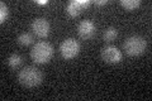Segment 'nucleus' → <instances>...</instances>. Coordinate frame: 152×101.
<instances>
[{
  "mask_svg": "<svg viewBox=\"0 0 152 101\" xmlns=\"http://www.w3.org/2000/svg\"><path fill=\"white\" fill-rule=\"evenodd\" d=\"M102 58L107 63L115 65L122 60V52L115 46H107L102 49Z\"/></svg>",
  "mask_w": 152,
  "mask_h": 101,
  "instance_id": "obj_5",
  "label": "nucleus"
},
{
  "mask_svg": "<svg viewBox=\"0 0 152 101\" xmlns=\"http://www.w3.org/2000/svg\"><path fill=\"white\" fill-rule=\"evenodd\" d=\"M8 17H9V9L7 7V4L1 1L0 3V22L4 23L8 19Z\"/></svg>",
  "mask_w": 152,
  "mask_h": 101,
  "instance_id": "obj_13",
  "label": "nucleus"
},
{
  "mask_svg": "<svg viewBox=\"0 0 152 101\" xmlns=\"http://www.w3.org/2000/svg\"><path fill=\"white\" fill-rule=\"evenodd\" d=\"M50 23L46 18H36L32 23V31L38 38H46L50 34Z\"/></svg>",
  "mask_w": 152,
  "mask_h": 101,
  "instance_id": "obj_6",
  "label": "nucleus"
},
{
  "mask_svg": "<svg viewBox=\"0 0 152 101\" xmlns=\"http://www.w3.org/2000/svg\"><path fill=\"white\" fill-rule=\"evenodd\" d=\"M18 43L22 46H29L33 43V36L28 32L22 33V34L18 36Z\"/></svg>",
  "mask_w": 152,
  "mask_h": 101,
  "instance_id": "obj_12",
  "label": "nucleus"
},
{
  "mask_svg": "<svg viewBox=\"0 0 152 101\" xmlns=\"http://www.w3.org/2000/svg\"><path fill=\"white\" fill-rule=\"evenodd\" d=\"M60 52H61V56H62L65 60L75 58V57L79 54V52H80L79 42L76 41L75 38H67V39H65L62 43H61Z\"/></svg>",
  "mask_w": 152,
  "mask_h": 101,
  "instance_id": "obj_4",
  "label": "nucleus"
},
{
  "mask_svg": "<svg viewBox=\"0 0 152 101\" xmlns=\"http://www.w3.org/2000/svg\"><path fill=\"white\" fill-rule=\"evenodd\" d=\"M108 0H96L95 1V5H104V4H107Z\"/></svg>",
  "mask_w": 152,
  "mask_h": 101,
  "instance_id": "obj_14",
  "label": "nucleus"
},
{
  "mask_svg": "<svg viewBox=\"0 0 152 101\" xmlns=\"http://www.w3.org/2000/svg\"><path fill=\"white\" fill-rule=\"evenodd\" d=\"M90 5L89 0H71L66 5V12L70 17H79L85 8Z\"/></svg>",
  "mask_w": 152,
  "mask_h": 101,
  "instance_id": "obj_7",
  "label": "nucleus"
},
{
  "mask_svg": "<svg viewBox=\"0 0 152 101\" xmlns=\"http://www.w3.org/2000/svg\"><path fill=\"white\" fill-rule=\"evenodd\" d=\"M7 63H8V66L10 67L12 70H17V68H19V67L22 66V63H23V58H22V56H20V54L13 53V54L9 56V58L7 60Z\"/></svg>",
  "mask_w": 152,
  "mask_h": 101,
  "instance_id": "obj_9",
  "label": "nucleus"
},
{
  "mask_svg": "<svg viewBox=\"0 0 152 101\" xmlns=\"http://www.w3.org/2000/svg\"><path fill=\"white\" fill-rule=\"evenodd\" d=\"M146 47H147L146 39L142 36H137V34L128 37L124 42V44H123L126 53L132 57L142 54L146 51Z\"/></svg>",
  "mask_w": 152,
  "mask_h": 101,
  "instance_id": "obj_3",
  "label": "nucleus"
},
{
  "mask_svg": "<svg viewBox=\"0 0 152 101\" xmlns=\"http://www.w3.org/2000/svg\"><path fill=\"white\" fill-rule=\"evenodd\" d=\"M117 36H118L117 28L109 27V28H107V29L104 31V33H103V39L105 41V42H113V41L117 38Z\"/></svg>",
  "mask_w": 152,
  "mask_h": 101,
  "instance_id": "obj_10",
  "label": "nucleus"
},
{
  "mask_svg": "<svg viewBox=\"0 0 152 101\" xmlns=\"http://www.w3.org/2000/svg\"><path fill=\"white\" fill-rule=\"evenodd\" d=\"M95 29H96V27H95L94 22L91 20H83L77 25V33L83 39H90V38H93Z\"/></svg>",
  "mask_w": 152,
  "mask_h": 101,
  "instance_id": "obj_8",
  "label": "nucleus"
},
{
  "mask_svg": "<svg viewBox=\"0 0 152 101\" xmlns=\"http://www.w3.org/2000/svg\"><path fill=\"white\" fill-rule=\"evenodd\" d=\"M42 80H43V75L41 70L34 66H26L18 73L19 84L24 87H36L42 82Z\"/></svg>",
  "mask_w": 152,
  "mask_h": 101,
  "instance_id": "obj_1",
  "label": "nucleus"
},
{
  "mask_svg": "<svg viewBox=\"0 0 152 101\" xmlns=\"http://www.w3.org/2000/svg\"><path fill=\"white\" fill-rule=\"evenodd\" d=\"M121 5L126 10H134L141 5V0H122Z\"/></svg>",
  "mask_w": 152,
  "mask_h": 101,
  "instance_id": "obj_11",
  "label": "nucleus"
},
{
  "mask_svg": "<svg viewBox=\"0 0 152 101\" xmlns=\"http://www.w3.org/2000/svg\"><path fill=\"white\" fill-rule=\"evenodd\" d=\"M53 56V47L48 42H38L31 51L32 60L37 63H46Z\"/></svg>",
  "mask_w": 152,
  "mask_h": 101,
  "instance_id": "obj_2",
  "label": "nucleus"
}]
</instances>
